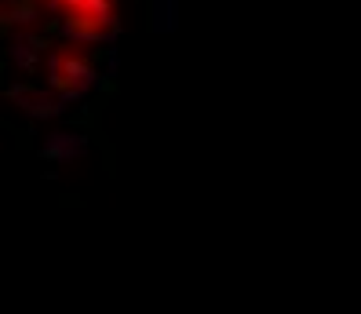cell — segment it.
Listing matches in <instances>:
<instances>
[{
  "mask_svg": "<svg viewBox=\"0 0 361 314\" xmlns=\"http://www.w3.org/2000/svg\"><path fill=\"white\" fill-rule=\"evenodd\" d=\"M84 146H88V139L77 135V132H51L44 139V146H40V157L51 161V164H66V161L84 154Z\"/></svg>",
  "mask_w": 361,
  "mask_h": 314,
  "instance_id": "1",
  "label": "cell"
},
{
  "mask_svg": "<svg viewBox=\"0 0 361 314\" xmlns=\"http://www.w3.org/2000/svg\"><path fill=\"white\" fill-rule=\"evenodd\" d=\"M44 48H48V40H40V37H15V40H11L15 66L33 70V66H37V55H44Z\"/></svg>",
  "mask_w": 361,
  "mask_h": 314,
  "instance_id": "2",
  "label": "cell"
},
{
  "mask_svg": "<svg viewBox=\"0 0 361 314\" xmlns=\"http://www.w3.org/2000/svg\"><path fill=\"white\" fill-rule=\"evenodd\" d=\"M154 30H176L179 23V0H154Z\"/></svg>",
  "mask_w": 361,
  "mask_h": 314,
  "instance_id": "3",
  "label": "cell"
},
{
  "mask_svg": "<svg viewBox=\"0 0 361 314\" xmlns=\"http://www.w3.org/2000/svg\"><path fill=\"white\" fill-rule=\"evenodd\" d=\"M11 18H15V23H33V18H37V4H33V0H15L11 11H8V23H11Z\"/></svg>",
  "mask_w": 361,
  "mask_h": 314,
  "instance_id": "4",
  "label": "cell"
}]
</instances>
